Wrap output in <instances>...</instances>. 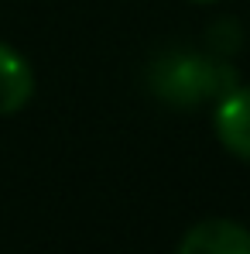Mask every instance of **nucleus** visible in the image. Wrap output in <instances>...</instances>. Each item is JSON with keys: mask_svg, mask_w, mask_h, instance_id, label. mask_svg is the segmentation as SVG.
Here are the masks:
<instances>
[{"mask_svg": "<svg viewBox=\"0 0 250 254\" xmlns=\"http://www.w3.org/2000/svg\"><path fill=\"white\" fill-rule=\"evenodd\" d=\"M175 254H250V230L237 220L212 216L189 227Z\"/></svg>", "mask_w": 250, "mask_h": 254, "instance_id": "nucleus-3", "label": "nucleus"}, {"mask_svg": "<svg viewBox=\"0 0 250 254\" xmlns=\"http://www.w3.org/2000/svg\"><path fill=\"white\" fill-rule=\"evenodd\" d=\"M233 86L240 83L230 62H216V59L192 55V52L168 55L151 72V89L175 107H196L202 100H219Z\"/></svg>", "mask_w": 250, "mask_h": 254, "instance_id": "nucleus-1", "label": "nucleus"}, {"mask_svg": "<svg viewBox=\"0 0 250 254\" xmlns=\"http://www.w3.org/2000/svg\"><path fill=\"white\" fill-rule=\"evenodd\" d=\"M189 3H219V0H189Z\"/></svg>", "mask_w": 250, "mask_h": 254, "instance_id": "nucleus-5", "label": "nucleus"}, {"mask_svg": "<svg viewBox=\"0 0 250 254\" xmlns=\"http://www.w3.org/2000/svg\"><path fill=\"white\" fill-rule=\"evenodd\" d=\"M212 127L219 144L237 155L240 162H250V86H233L216 100Z\"/></svg>", "mask_w": 250, "mask_h": 254, "instance_id": "nucleus-2", "label": "nucleus"}, {"mask_svg": "<svg viewBox=\"0 0 250 254\" xmlns=\"http://www.w3.org/2000/svg\"><path fill=\"white\" fill-rule=\"evenodd\" d=\"M35 96V69L28 59L0 42V117L21 114Z\"/></svg>", "mask_w": 250, "mask_h": 254, "instance_id": "nucleus-4", "label": "nucleus"}]
</instances>
